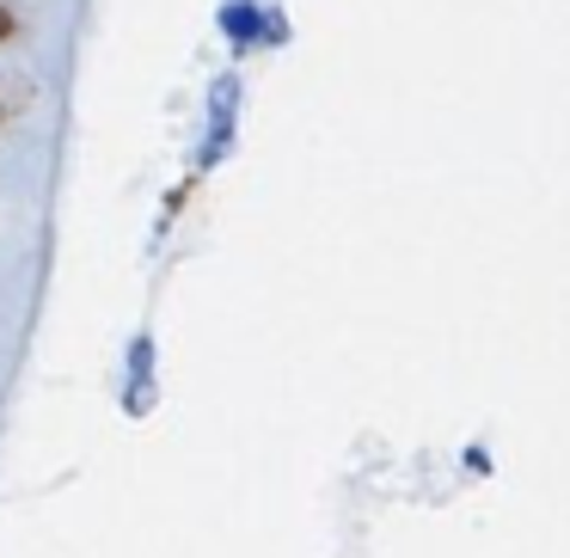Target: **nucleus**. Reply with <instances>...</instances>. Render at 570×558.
<instances>
[{"label": "nucleus", "mask_w": 570, "mask_h": 558, "mask_svg": "<svg viewBox=\"0 0 570 558\" xmlns=\"http://www.w3.org/2000/svg\"><path fill=\"white\" fill-rule=\"evenodd\" d=\"M13 31H19V26H13V13H7V7H0V43L13 38Z\"/></svg>", "instance_id": "nucleus-1"}]
</instances>
